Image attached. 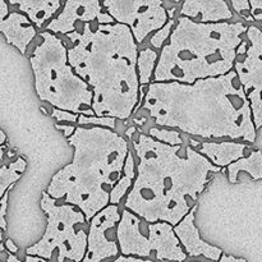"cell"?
Listing matches in <instances>:
<instances>
[{"label": "cell", "instance_id": "1", "mask_svg": "<svg viewBox=\"0 0 262 262\" xmlns=\"http://www.w3.org/2000/svg\"><path fill=\"white\" fill-rule=\"evenodd\" d=\"M141 107L163 128L204 140L256 142L252 109L235 71L193 84L152 82Z\"/></svg>", "mask_w": 262, "mask_h": 262}, {"label": "cell", "instance_id": "2", "mask_svg": "<svg viewBox=\"0 0 262 262\" xmlns=\"http://www.w3.org/2000/svg\"><path fill=\"white\" fill-rule=\"evenodd\" d=\"M133 147L138 158L137 176L124 209L147 223L177 227L197 205L211 174L222 171L192 146L181 156L182 145H166L141 133Z\"/></svg>", "mask_w": 262, "mask_h": 262}, {"label": "cell", "instance_id": "3", "mask_svg": "<svg viewBox=\"0 0 262 262\" xmlns=\"http://www.w3.org/2000/svg\"><path fill=\"white\" fill-rule=\"evenodd\" d=\"M67 37L74 43L69 63L94 92L95 117L127 120L141 102L140 51L129 27L86 23Z\"/></svg>", "mask_w": 262, "mask_h": 262}, {"label": "cell", "instance_id": "4", "mask_svg": "<svg viewBox=\"0 0 262 262\" xmlns=\"http://www.w3.org/2000/svg\"><path fill=\"white\" fill-rule=\"evenodd\" d=\"M74 148L71 164L56 171L48 186L51 199L81 210L90 224L110 205V194L124 171L129 146L105 127H77L68 138Z\"/></svg>", "mask_w": 262, "mask_h": 262}, {"label": "cell", "instance_id": "5", "mask_svg": "<svg viewBox=\"0 0 262 262\" xmlns=\"http://www.w3.org/2000/svg\"><path fill=\"white\" fill-rule=\"evenodd\" d=\"M247 31L243 22L199 23L181 15L161 49L154 82L193 84L230 73Z\"/></svg>", "mask_w": 262, "mask_h": 262}, {"label": "cell", "instance_id": "6", "mask_svg": "<svg viewBox=\"0 0 262 262\" xmlns=\"http://www.w3.org/2000/svg\"><path fill=\"white\" fill-rule=\"evenodd\" d=\"M40 36L41 41L30 56L38 99L54 109L95 117L94 92L69 63L66 43L49 31H43Z\"/></svg>", "mask_w": 262, "mask_h": 262}, {"label": "cell", "instance_id": "7", "mask_svg": "<svg viewBox=\"0 0 262 262\" xmlns=\"http://www.w3.org/2000/svg\"><path fill=\"white\" fill-rule=\"evenodd\" d=\"M41 209L46 214V229L42 238L26 250V255L58 262H82L87 252L89 228L86 216L72 205H59L48 192H42Z\"/></svg>", "mask_w": 262, "mask_h": 262}, {"label": "cell", "instance_id": "8", "mask_svg": "<svg viewBox=\"0 0 262 262\" xmlns=\"http://www.w3.org/2000/svg\"><path fill=\"white\" fill-rule=\"evenodd\" d=\"M117 239L123 256L159 261L184 262L187 253L181 245L174 227L169 223H147L129 210L122 211L117 227Z\"/></svg>", "mask_w": 262, "mask_h": 262}, {"label": "cell", "instance_id": "9", "mask_svg": "<svg viewBox=\"0 0 262 262\" xmlns=\"http://www.w3.org/2000/svg\"><path fill=\"white\" fill-rule=\"evenodd\" d=\"M102 7L115 22L129 27L137 43H142L170 19L165 2L161 0H105Z\"/></svg>", "mask_w": 262, "mask_h": 262}, {"label": "cell", "instance_id": "10", "mask_svg": "<svg viewBox=\"0 0 262 262\" xmlns=\"http://www.w3.org/2000/svg\"><path fill=\"white\" fill-rule=\"evenodd\" d=\"M248 45L245 58L235 61L234 71L243 86L252 109L256 129L262 127V31L248 26Z\"/></svg>", "mask_w": 262, "mask_h": 262}, {"label": "cell", "instance_id": "11", "mask_svg": "<svg viewBox=\"0 0 262 262\" xmlns=\"http://www.w3.org/2000/svg\"><path fill=\"white\" fill-rule=\"evenodd\" d=\"M120 219L119 207L109 205L90 222L87 252L82 262H102L119 255L117 227Z\"/></svg>", "mask_w": 262, "mask_h": 262}, {"label": "cell", "instance_id": "12", "mask_svg": "<svg viewBox=\"0 0 262 262\" xmlns=\"http://www.w3.org/2000/svg\"><path fill=\"white\" fill-rule=\"evenodd\" d=\"M97 0H69L64 3L63 10L50 20L46 31L51 33L69 35L86 23L99 22V25H114V18L102 10Z\"/></svg>", "mask_w": 262, "mask_h": 262}, {"label": "cell", "instance_id": "13", "mask_svg": "<svg viewBox=\"0 0 262 262\" xmlns=\"http://www.w3.org/2000/svg\"><path fill=\"white\" fill-rule=\"evenodd\" d=\"M197 205L191 210L188 215L174 227V233L177 234L183 250L186 251L187 256L189 257H206L209 260L219 262L223 253V250L219 247L211 246L210 243L205 242L200 235L199 229L194 225V217H196Z\"/></svg>", "mask_w": 262, "mask_h": 262}, {"label": "cell", "instance_id": "14", "mask_svg": "<svg viewBox=\"0 0 262 262\" xmlns=\"http://www.w3.org/2000/svg\"><path fill=\"white\" fill-rule=\"evenodd\" d=\"M181 15L199 23H222L234 17L224 0H187L182 4Z\"/></svg>", "mask_w": 262, "mask_h": 262}, {"label": "cell", "instance_id": "15", "mask_svg": "<svg viewBox=\"0 0 262 262\" xmlns=\"http://www.w3.org/2000/svg\"><path fill=\"white\" fill-rule=\"evenodd\" d=\"M0 31L7 42L15 46L23 55L37 35L36 26L20 12H10L5 19L0 20Z\"/></svg>", "mask_w": 262, "mask_h": 262}, {"label": "cell", "instance_id": "16", "mask_svg": "<svg viewBox=\"0 0 262 262\" xmlns=\"http://www.w3.org/2000/svg\"><path fill=\"white\" fill-rule=\"evenodd\" d=\"M250 148V146L246 143L224 141V142H202L196 150L206 156L217 168H225V166L228 168L235 161L246 158V151Z\"/></svg>", "mask_w": 262, "mask_h": 262}, {"label": "cell", "instance_id": "17", "mask_svg": "<svg viewBox=\"0 0 262 262\" xmlns=\"http://www.w3.org/2000/svg\"><path fill=\"white\" fill-rule=\"evenodd\" d=\"M9 4L18 7V10L27 15L37 28L42 27L46 20L60 9L61 5L64 7V3L59 0H10Z\"/></svg>", "mask_w": 262, "mask_h": 262}, {"label": "cell", "instance_id": "18", "mask_svg": "<svg viewBox=\"0 0 262 262\" xmlns=\"http://www.w3.org/2000/svg\"><path fill=\"white\" fill-rule=\"evenodd\" d=\"M229 182L235 184L238 182V174L241 171H246L250 174L253 181H260L262 179V151L255 150L246 158L235 161L232 165L227 168Z\"/></svg>", "mask_w": 262, "mask_h": 262}, {"label": "cell", "instance_id": "19", "mask_svg": "<svg viewBox=\"0 0 262 262\" xmlns=\"http://www.w3.org/2000/svg\"><path fill=\"white\" fill-rule=\"evenodd\" d=\"M136 166H137V164L135 163L133 154L129 151V154L127 156V160H125L124 171H123L124 174H123L120 181L118 182L117 186L112 191V194H110V205H117L118 206L120 204V201L123 200V197L129 193V191L133 187V183H135L136 176H137Z\"/></svg>", "mask_w": 262, "mask_h": 262}, {"label": "cell", "instance_id": "20", "mask_svg": "<svg viewBox=\"0 0 262 262\" xmlns=\"http://www.w3.org/2000/svg\"><path fill=\"white\" fill-rule=\"evenodd\" d=\"M26 168H27V161L18 156L15 161L9 164H2V169H0V197L7 194L13 187L15 182H18L25 173Z\"/></svg>", "mask_w": 262, "mask_h": 262}, {"label": "cell", "instance_id": "21", "mask_svg": "<svg viewBox=\"0 0 262 262\" xmlns=\"http://www.w3.org/2000/svg\"><path fill=\"white\" fill-rule=\"evenodd\" d=\"M159 54L154 49L146 48L142 49L138 54L137 71L140 77L141 87H145L146 84H150L152 76L155 74L156 67L159 61Z\"/></svg>", "mask_w": 262, "mask_h": 262}, {"label": "cell", "instance_id": "22", "mask_svg": "<svg viewBox=\"0 0 262 262\" xmlns=\"http://www.w3.org/2000/svg\"><path fill=\"white\" fill-rule=\"evenodd\" d=\"M148 136L152 137L154 140L159 141V142L166 143V145L170 146H178L183 143L179 130L171 129V128L151 127L148 129Z\"/></svg>", "mask_w": 262, "mask_h": 262}, {"label": "cell", "instance_id": "23", "mask_svg": "<svg viewBox=\"0 0 262 262\" xmlns=\"http://www.w3.org/2000/svg\"><path fill=\"white\" fill-rule=\"evenodd\" d=\"M176 26H177V20L174 19V18H170L169 22L166 23L161 30H159L158 32H155L152 36H151L150 43L154 46V49H163L164 46H165V41L170 38Z\"/></svg>", "mask_w": 262, "mask_h": 262}, {"label": "cell", "instance_id": "24", "mask_svg": "<svg viewBox=\"0 0 262 262\" xmlns=\"http://www.w3.org/2000/svg\"><path fill=\"white\" fill-rule=\"evenodd\" d=\"M117 119L109 117H89V115H79L78 124L81 125H92V127H105L109 129H115Z\"/></svg>", "mask_w": 262, "mask_h": 262}, {"label": "cell", "instance_id": "25", "mask_svg": "<svg viewBox=\"0 0 262 262\" xmlns=\"http://www.w3.org/2000/svg\"><path fill=\"white\" fill-rule=\"evenodd\" d=\"M233 8H234L235 12L239 15H242L246 20H255V18L252 17V13H251V4L247 0H234V2L230 3Z\"/></svg>", "mask_w": 262, "mask_h": 262}, {"label": "cell", "instance_id": "26", "mask_svg": "<svg viewBox=\"0 0 262 262\" xmlns=\"http://www.w3.org/2000/svg\"><path fill=\"white\" fill-rule=\"evenodd\" d=\"M51 117L55 118L58 122H69V123H78V114H73V113L64 112V110L53 109L51 110Z\"/></svg>", "mask_w": 262, "mask_h": 262}, {"label": "cell", "instance_id": "27", "mask_svg": "<svg viewBox=\"0 0 262 262\" xmlns=\"http://www.w3.org/2000/svg\"><path fill=\"white\" fill-rule=\"evenodd\" d=\"M2 256H3L2 258H4L7 262H51V261L45 260V258L37 257V256L26 255V258L23 261L19 260V258H18L15 255H12V253H8V255H5V252H3Z\"/></svg>", "mask_w": 262, "mask_h": 262}, {"label": "cell", "instance_id": "28", "mask_svg": "<svg viewBox=\"0 0 262 262\" xmlns=\"http://www.w3.org/2000/svg\"><path fill=\"white\" fill-rule=\"evenodd\" d=\"M55 128H56V129L63 130L64 136H66L67 138H69L72 135H73L74 132H76L77 127H74L73 124H59V123H56Z\"/></svg>", "mask_w": 262, "mask_h": 262}, {"label": "cell", "instance_id": "29", "mask_svg": "<svg viewBox=\"0 0 262 262\" xmlns=\"http://www.w3.org/2000/svg\"><path fill=\"white\" fill-rule=\"evenodd\" d=\"M112 262H156L154 260H146V258L133 257V256H118L114 261Z\"/></svg>", "mask_w": 262, "mask_h": 262}, {"label": "cell", "instance_id": "30", "mask_svg": "<svg viewBox=\"0 0 262 262\" xmlns=\"http://www.w3.org/2000/svg\"><path fill=\"white\" fill-rule=\"evenodd\" d=\"M4 246H5V248L8 250V253H12V255H15V253H18V251H19V248L14 245V242H13L9 237H8L7 241H5Z\"/></svg>", "mask_w": 262, "mask_h": 262}, {"label": "cell", "instance_id": "31", "mask_svg": "<svg viewBox=\"0 0 262 262\" xmlns=\"http://www.w3.org/2000/svg\"><path fill=\"white\" fill-rule=\"evenodd\" d=\"M219 262H248V261L246 260V258L235 257V256H232V255H223Z\"/></svg>", "mask_w": 262, "mask_h": 262}, {"label": "cell", "instance_id": "32", "mask_svg": "<svg viewBox=\"0 0 262 262\" xmlns=\"http://www.w3.org/2000/svg\"><path fill=\"white\" fill-rule=\"evenodd\" d=\"M9 10H8V4L4 0H0V20L5 19L9 15Z\"/></svg>", "mask_w": 262, "mask_h": 262}, {"label": "cell", "instance_id": "33", "mask_svg": "<svg viewBox=\"0 0 262 262\" xmlns=\"http://www.w3.org/2000/svg\"><path fill=\"white\" fill-rule=\"evenodd\" d=\"M251 4V13H252V17L256 14V12L262 10V0H252L250 2Z\"/></svg>", "mask_w": 262, "mask_h": 262}, {"label": "cell", "instance_id": "34", "mask_svg": "<svg viewBox=\"0 0 262 262\" xmlns=\"http://www.w3.org/2000/svg\"><path fill=\"white\" fill-rule=\"evenodd\" d=\"M0 137H2V141H0V143H2V146H5V140H7V137H5L4 130H2V132H0Z\"/></svg>", "mask_w": 262, "mask_h": 262}, {"label": "cell", "instance_id": "35", "mask_svg": "<svg viewBox=\"0 0 262 262\" xmlns=\"http://www.w3.org/2000/svg\"><path fill=\"white\" fill-rule=\"evenodd\" d=\"M253 18H255V20H262V13H256Z\"/></svg>", "mask_w": 262, "mask_h": 262}, {"label": "cell", "instance_id": "36", "mask_svg": "<svg viewBox=\"0 0 262 262\" xmlns=\"http://www.w3.org/2000/svg\"><path fill=\"white\" fill-rule=\"evenodd\" d=\"M2 262H7V261H5V260H4V258H2Z\"/></svg>", "mask_w": 262, "mask_h": 262}, {"label": "cell", "instance_id": "37", "mask_svg": "<svg viewBox=\"0 0 262 262\" xmlns=\"http://www.w3.org/2000/svg\"><path fill=\"white\" fill-rule=\"evenodd\" d=\"M191 262H200V261H191Z\"/></svg>", "mask_w": 262, "mask_h": 262}, {"label": "cell", "instance_id": "38", "mask_svg": "<svg viewBox=\"0 0 262 262\" xmlns=\"http://www.w3.org/2000/svg\"><path fill=\"white\" fill-rule=\"evenodd\" d=\"M261 27H262V25H261Z\"/></svg>", "mask_w": 262, "mask_h": 262}]
</instances>
